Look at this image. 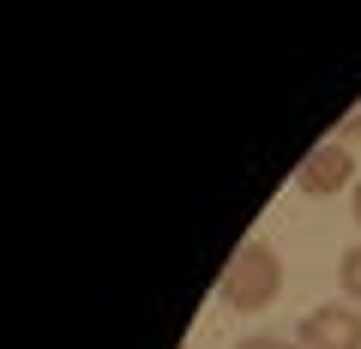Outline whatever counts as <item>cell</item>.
Returning <instances> with one entry per match:
<instances>
[{
  "mask_svg": "<svg viewBox=\"0 0 361 349\" xmlns=\"http://www.w3.org/2000/svg\"><path fill=\"white\" fill-rule=\"evenodd\" d=\"M217 295H223V307L229 313H265L271 301L283 295V253L271 241H241L235 247V259H229V271H223V283H217Z\"/></svg>",
  "mask_w": 361,
  "mask_h": 349,
  "instance_id": "obj_1",
  "label": "cell"
},
{
  "mask_svg": "<svg viewBox=\"0 0 361 349\" xmlns=\"http://www.w3.org/2000/svg\"><path fill=\"white\" fill-rule=\"evenodd\" d=\"M361 175H355V163H349V145H313L307 157H301V169H295V193H307V199H331V193H343V187H355Z\"/></svg>",
  "mask_w": 361,
  "mask_h": 349,
  "instance_id": "obj_2",
  "label": "cell"
},
{
  "mask_svg": "<svg viewBox=\"0 0 361 349\" xmlns=\"http://www.w3.org/2000/svg\"><path fill=\"white\" fill-rule=\"evenodd\" d=\"M301 349H361V313L349 301H319L313 313H301Z\"/></svg>",
  "mask_w": 361,
  "mask_h": 349,
  "instance_id": "obj_3",
  "label": "cell"
},
{
  "mask_svg": "<svg viewBox=\"0 0 361 349\" xmlns=\"http://www.w3.org/2000/svg\"><path fill=\"white\" fill-rule=\"evenodd\" d=\"M337 283H343L349 307H361V241L343 247V259H337Z\"/></svg>",
  "mask_w": 361,
  "mask_h": 349,
  "instance_id": "obj_4",
  "label": "cell"
},
{
  "mask_svg": "<svg viewBox=\"0 0 361 349\" xmlns=\"http://www.w3.org/2000/svg\"><path fill=\"white\" fill-rule=\"evenodd\" d=\"M355 139H361V103L349 109L343 121H337V145H355Z\"/></svg>",
  "mask_w": 361,
  "mask_h": 349,
  "instance_id": "obj_5",
  "label": "cell"
},
{
  "mask_svg": "<svg viewBox=\"0 0 361 349\" xmlns=\"http://www.w3.org/2000/svg\"><path fill=\"white\" fill-rule=\"evenodd\" d=\"M235 349H301V343H289V337H241Z\"/></svg>",
  "mask_w": 361,
  "mask_h": 349,
  "instance_id": "obj_6",
  "label": "cell"
},
{
  "mask_svg": "<svg viewBox=\"0 0 361 349\" xmlns=\"http://www.w3.org/2000/svg\"><path fill=\"white\" fill-rule=\"evenodd\" d=\"M349 217H355V223H361V181H355V187H349Z\"/></svg>",
  "mask_w": 361,
  "mask_h": 349,
  "instance_id": "obj_7",
  "label": "cell"
}]
</instances>
